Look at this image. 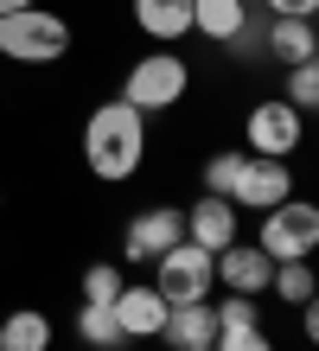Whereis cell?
Instances as JSON below:
<instances>
[{
  "instance_id": "9c48e42d",
  "label": "cell",
  "mask_w": 319,
  "mask_h": 351,
  "mask_svg": "<svg viewBox=\"0 0 319 351\" xmlns=\"http://www.w3.org/2000/svg\"><path fill=\"white\" fill-rule=\"evenodd\" d=\"M211 275H217L230 294H268L274 262L255 250V243H224V250H217V262H211Z\"/></svg>"
},
{
  "instance_id": "44dd1931",
  "label": "cell",
  "mask_w": 319,
  "mask_h": 351,
  "mask_svg": "<svg viewBox=\"0 0 319 351\" xmlns=\"http://www.w3.org/2000/svg\"><path fill=\"white\" fill-rule=\"evenodd\" d=\"M281 102H294V109H313V102H319V64H287V96Z\"/></svg>"
},
{
  "instance_id": "5bb4252c",
  "label": "cell",
  "mask_w": 319,
  "mask_h": 351,
  "mask_svg": "<svg viewBox=\"0 0 319 351\" xmlns=\"http://www.w3.org/2000/svg\"><path fill=\"white\" fill-rule=\"evenodd\" d=\"M160 339L166 345H211L217 339V313H211L204 300H191V306H166V326H160Z\"/></svg>"
},
{
  "instance_id": "4316f807",
  "label": "cell",
  "mask_w": 319,
  "mask_h": 351,
  "mask_svg": "<svg viewBox=\"0 0 319 351\" xmlns=\"http://www.w3.org/2000/svg\"><path fill=\"white\" fill-rule=\"evenodd\" d=\"M0 204H7V192H0Z\"/></svg>"
},
{
  "instance_id": "2e32d148",
  "label": "cell",
  "mask_w": 319,
  "mask_h": 351,
  "mask_svg": "<svg viewBox=\"0 0 319 351\" xmlns=\"http://www.w3.org/2000/svg\"><path fill=\"white\" fill-rule=\"evenodd\" d=\"M268 51L281 58V64H313V51H319L313 19H274L268 26Z\"/></svg>"
},
{
  "instance_id": "e0dca14e",
  "label": "cell",
  "mask_w": 319,
  "mask_h": 351,
  "mask_svg": "<svg viewBox=\"0 0 319 351\" xmlns=\"http://www.w3.org/2000/svg\"><path fill=\"white\" fill-rule=\"evenodd\" d=\"M77 339H83V345H96V351H115V345H128V339H121L115 306H77Z\"/></svg>"
},
{
  "instance_id": "277c9868",
  "label": "cell",
  "mask_w": 319,
  "mask_h": 351,
  "mask_svg": "<svg viewBox=\"0 0 319 351\" xmlns=\"http://www.w3.org/2000/svg\"><path fill=\"white\" fill-rule=\"evenodd\" d=\"M185 84H191V71H185L179 51H147L141 64L128 71L121 102H128V109H141V115H160V109H173V102L185 96Z\"/></svg>"
},
{
  "instance_id": "5b68a950",
  "label": "cell",
  "mask_w": 319,
  "mask_h": 351,
  "mask_svg": "<svg viewBox=\"0 0 319 351\" xmlns=\"http://www.w3.org/2000/svg\"><path fill=\"white\" fill-rule=\"evenodd\" d=\"M211 262H217L211 250H198V243H185V237H179L173 250L154 262V287H160V300H166V306L211 300V281H217V275H211Z\"/></svg>"
},
{
  "instance_id": "d6986e66",
  "label": "cell",
  "mask_w": 319,
  "mask_h": 351,
  "mask_svg": "<svg viewBox=\"0 0 319 351\" xmlns=\"http://www.w3.org/2000/svg\"><path fill=\"white\" fill-rule=\"evenodd\" d=\"M268 287H274L287 306H307V300H313V268H307V262H274Z\"/></svg>"
},
{
  "instance_id": "9a60e30c",
  "label": "cell",
  "mask_w": 319,
  "mask_h": 351,
  "mask_svg": "<svg viewBox=\"0 0 319 351\" xmlns=\"http://www.w3.org/2000/svg\"><path fill=\"white\" fill-rule=\"evenodd\" d=\"M0 351H51V319L38 306H19V313L0 319Z\"/></svg>"
},
{
  "instance_id": "7a4b0ae2",
  "label": "cell",
  "mask_w": 319,
  "mask_h": 351,
  "mask_svg": "<svg viewBox=\"0 0 319 351\" xmlns=\"http://www.w3.org/2000/svg\"><path fill=\"white\" fill-rule=\"evenodd\" d=\"M71 51V26L45 7H19V13H0V58L13 64H58Z\"/></svg>"
},
{
  "instance_id": "52a82bcc",
  "label": "cell",
  "mask_w": 319,
  "mask_h": 351,
  "mask_svg": "<svg viewBox=\"0 0 319 351\" xmlns=\"http://www.w3.org/2000/svg\"><path fill=\"white\" fill-rule=\"evenodd\" d=\"M281 198H294V173H287V160L243 154V173H237V185H230V204H237V211H274Z\"/></svg>"
},
{
  "instance_id": "7402d4cb",
  "label": "cell",
  "mask_w": 319,
  "mask_h": 351,
  "mask_svg": "<svg viewBox=\"0 0 319 351\" xmlns=\"http://www.w3.org/2000/svg\"><path fill=\"white\" fill-rule=\"evenodd\" d=\"M237 173H243V154H211V160H204V192H211V198H230Z\"/></svg>"
},
{
  "instance_id": "ffe728a7",
  "label": "cell",
  "mask_w": 319,
  "mask_h": 351,
  "mask_svg": "<svg viewBox=\"0 0 319 351\" xmlns=\"http://www.w3.org/2000/svg\"><path fill=\"white\" fill-rule=\"evenodd\" d=\"M128 287V275L115 262H96L90 275H83V306H115V294Z\"/></svg>"
},
{
  "instance_id": "ac0fdd59",
  "label": "cell",
  "mask_w": 319,
  "mask_h": 351,
  "mask_svg": "<svg viewBox=\"0 0 319 351\" xmlns=\"http://www.w3.org/2000/svg\"><path fill=\"white\" fill-rule=\"evenodd\" d=\"M211 313H217V339L262 326V306H255V294H224V306H211ZM217 339H211V345H217Z\"/></svg>"
},
{
  "instance_id": "8992f818",
  "label": "cell",
  "mask_w": 319,
  "mask_h": 351,
  "mask_svg": "<svg viewBox=\"0 0 319 351\" xmlns=\"http://www.w3.org/2000/svg\"><path fill=\"white\" fill-rule=\"evenodd\" d=\"M300 134H307V115L294 109V102H255L249 121H243V141H249V154H268V160H287L294 147H300Z\"/></svg>"
},
{
  "instance_id": "4fadbf2b",
  "label": "cell",
  "mask_w": 319,
  "mask_h": 351,
  "mask_svg": "<svg viewBox=\"0 0 319 351\" xmlns=\"http://www.w3.org/2000/svg\"><path fill=\"white\" fill-rule=\"evenodd\" d=\"M134 26L154 45H179L191 32V0H134Z\"/></svg>"
},
{
  "instance_id": "ba28073f",
  "label": "cell",
  "mask_w": 319,
  "mask_h": 351,
  "mask_svg": "<svg viewBox=\"0 0 319 351\" xmlns=\"http://www.w3.org/2000/svg\"><path fill=\"white\" fill-rule=\"evenodd\" d=\"M179 237H185V211H179V204H147L141 217H128L121 256H128V262H160Z\"/></svg>"
},
{
  "instance_id": "8fae6325",
  "label": "cell",
  "mask_w": 319,
  "mask_h": 351,
  "mask_svg": "<svg viewBox=\"0 0 319 351\" xmlns=\"http://www.w3.org/2000/svg\"><path fill=\"white\" fill-rule=\"evenodd\" d=\"M115 319H121V339H160V326H166L160 287H154V281H147V287L128 281L121 294H115Z\"/></svg>"
},
{
  "instance_id": "7c38bea8",
  "label": "cell",
  "mask_w": 319,
  "mask_h": 351,
  "mask_svg": "<svg viewBox=\"0 0 319 351\" xmlns=\"http://www.w3.org/2000/svg\"><path fill=\"white\" fill-rule=\"evenodd\" d=\"M191 32H204L211 45H237L249 32V0H191Z\"/></svg>"
},
{
  "instance_id": "30bf717a",
  "label": "cell",
  "mask_w": 319,
  "mask_h": 351,
  "mask_svg": "<svg viewBox=\"0 0 319 351\" xmlns=\"http://www.w3.org/2000/svg\"><path fill=\"white\" fill-rule=\"evenodd\" d=\"M185 243H198V250H211V256H217L224 243H237V204L204 192V198L185 211Z\"/></svg>"
},
{
  "instance_id": "484cf974",
  "label": "cell",
  "mask_w": 319,
  "mask_h": 351,
  "mask_svg": "<svg viewBox=\"0 0 319 351\" xmlns=\"http://www.w3.org/2000/svg\"><path fill=\"white\" fill-rule=\"evenodd\" d=\"M179 351H211V345H179Z\"/></svg>"
},
{
  "instance_id": "d4e9b609",
  "label": "cell",
  "mask_w": 319,
  "mask_h": 351,
  "mask_svg": "<svg viewBox=\"0 0 319 351\" xmlns=\"http://www.w3.org/2000/svg\"><path fill=\"white\" fill-rule=\"evenodd\" d=\"M19 7H38V0H0V13H19Z\"/></svg>"
},
{
  "instance_id": "6da1fadb",
  "label": "cell",
  "mask_w": 319,
  "mask_h": 351,
  "mask_svg": "<svg viewBox=\"0 0 319 351\" xmlns=\"http://www.w3.org/2000/svg\"><path fill=\"white\" fill-rule=\"evenodd\" d=\"M83 160H90L96 179H134L147 160V115L128 109V102H102L83 121Z\"/></svg>"
},
{
  "instance_id": "603a6c76",
  "label": "cell",
  "mask_w": 319,
  "mask_h": 351,
  "mask_svg": "<svg viewBox=\"0 0 319 351\" xmlns=\"http://www.w3.org/2000/svg\"><path fill=\"white\" fill-rule=\"evenodd\" d=\"M211 351H274V345H268V332H262V326H249V332H230V339H217Z\"/></svg>"
},
{
  "instance_id": "cb8c5ba5",
  "label": "cell",
  "mask_w": 319,
  "mask_h": 351,
  "mask_svg": "<svg viewBox=\"0 0 319 351\" xmlns=\"http://www.w3.org/2000/svg\"><path fill=\"white\" fill-rule=\"evenodd\" d=\"M262 7H268L274 19H313V13H319V0H262Z\"/></svg>"
},
{
  "instance_id": "3957f363",
  "label": "cell",
  "mask_w": 319,
  "mask_h": 351,
  "mask_svg": "<svg viewBox=\"0 0 319 351\" xmlns=\"http://www.w3.org/2000/svg\"><path fill=\"white\" fill-rule=\"evenodd\" d=\"M255 250L268 262H307L319 250V211L300 198H281L274 211H262V237H255Z\"/></svg>"
}]
</instances>
